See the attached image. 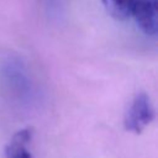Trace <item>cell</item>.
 <instances>
[{"mask_svg": "<svg viewBox=\"0 0 158 158\" xmlns=\"http://www.w3.org/2000/svg\"><path fill=\"white\" fill-rule=\"evenodd\" d=\"M154 117V109L146 94H138L133 102L131 104L126 117H125V127L127 131L139 133L144 130L147 125Z\"/></svg>", "mask_w": 158, "mask_h": 158, "instance_id": "1", "label": "cell"}, {"mask_svg": "<svg viewBox=\"0 0 158 158\" xmlns=\"http://www.w3.org/2000/svg\"><path fill=\"white\" fill-rule=\"evenodd\" d=\"M130 16H133L137 26L149 36H156L158 28V1L132 0Z\"/></svg>", "mask_w": 158, "mask_h": 158, "instance_id": "2", "label": "cell"}, {"mask_svg": "<svg viewBox=\"0 0 158 158\" xmlns=\"http://www.w3.org/2000/svg\"><path fill=\"white\" fill-rule=\"evenodd\" d=\"M5 80L15 95L21 99H28L31 96V80L25 72V68L19 62H10L4 68Z\"/></svg>", "mask_w": 158, "mask_h": 158, "instance_id": "3", "label": "cell"}, {"mask_svg": "<svg viewBox=\"0 0 158 158\" xmlns=\"http://www.w3.org/2000/svg\"><path fill=\"white\" fill-rule=\"evenodd\" d=\"M32 138V130L25 128L16 132L5 149L6 158H31V153L27 149V144Z\"/></svg>", "mask_w": 158, "mask_h": 158, "instance_id": "4", "label": "cell"}, {"mask_svg": "<svg viewBox=\"0 0 158 158\" xmlns=\"http://www.w3.org/2000/svg\"><path fill=\"white\" fill-rule=\"evenodd\" d=\"M107 12L116 20H126L130 17L132 0H101Z\"/></svg>", "mask_w": 158, "mask_h": 158, "instance_id": "5", "label": "cell"}]
</instances>
